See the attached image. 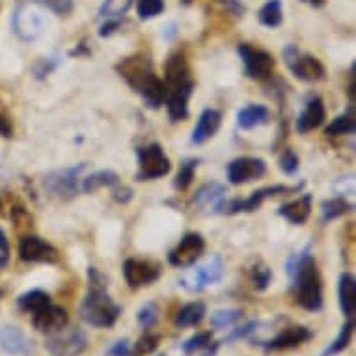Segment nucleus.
Here are the masks:
<instances>
[{"label":"nucleus","instance_id":"obj_1","mask_svg":"<svg viewBox=\"0 0 356 356\" xmlns=\"http://www.w3.org/2000/svg\"><path fill=\"white\" fill-rule=\"evenodd\" d=\"M286 269L291 278L295 302L308 312H319L323 308V284L317 263L312 256V246L293 254L287 259Z\"/></svg>","mask_w":356,"mask_h":356},{"label":"nucleus","instance_id":"obj_34","mask_svg":"<svg viewBox=\"0 0 356 356\" xmlns=\"http://www.w3.org/2000/svg\"><path fill=\"white\" fill-rule=\"evenodd\" d=\"M198 159H187V161H183L181 168L177 172L174 179V187L175 191H187L194 181V174H196V168H198Z\"/></svg>","mask_w":356,"mask_h":356},{"label":"nucleus","instance_id":"obj_35","mask_svg":"<svg viewBox=\"0 0 356 356\" xmlns=\"http://www.w3.org/2000/svg\"><path fill=\"white\" fill-rule=\"evenodd\" d=\"M179 286L188 293H202L207 287L204 282V276L200 273V267H193V265H191V269H187L181 275Z\"/></svg>","mask_w":356,"mask_h":356},{"label":"nucleus","instance_id":"obj_47","mask_svg":"<svg viewBox=\"0 0 356 356\" xmlns=\"http://www.w3.org/2000/svg\"><path fill=\"white\" fill-rule=\"evenodd\" d=\"M40 4H43L49 10H53L58 15H65L73 10V0H38Z\"/></svg>","mask_w":356,"mask_h":356},{"label":"nucleus","instance_id":"obj_43","mask_svg":"<svg viewBox=\"0 0 356 356\" xmlns=\"http://www.w3.org/2000/svg\"><path fill=\"white\" fill-rule=\"evenodd\" d=\"M159 343H161V336H159V334L146 332L140 339H138V341H136L135 349L133 350H135L138 356L152 355V353H155V350H157Z\"/></svg>","mask_w":356,"mask_h":356},{"label":"nucleus","instance_id":"obj_10","mask_svg":"<svg viewBox=\"0 0 356 356\" xmlns=\"http://www.w3.org/2000/svg\"><path fill=\"white\" fill-rule=\"evenodd\" d=\"M239 56L245 64V73L250 79H256V81H261V79H267V76L273 73L275 70V58L273 54H269L267 51H261V49L250 47V45H239Z\"/></svg>","mask_w":356,"mask_h":356},{"label":"nucleus","instance_id":"obj_29","mask_svg":"<svg viewBox=\"0 0 356 356\" xmlns=\"http://www.w3.org/2000/svg\"><path fill=\"white\" fill-rule=\"evenodd\" d=\"M47 304H51V297H49V293L41 291V289L26 291L17 298L19 309L24 312V314H35L41 308H45Z\"/></svg>","mask_w":356,"mask_h":356},{"label":"nucleus","instance_id":"obj_14","mask_svg":"<svg viewBox=\"0 0 356 356\" xmlns=\"http://www.w3.org/2000/svg\"><path fill=\"white\" fill-rule=\"evenodd\" d=\"M267 172V164L259 157H239L228 166V179L232 185H243L259 179Z\"/></svg>","mask_w":356,"mask_h":356},{"label":"nucleus","instance_id":"obj_32","mask_svg":"<svg viewBox=\"0 0 356 356\" xmlns=\"http://www.w3.org/2000/svg\"><path fill=\"white\" fill-rule=\"evenodd\" d=\"M200 273L204 276L205 286H213V284H218L224 278V275H226V265H224L220 257L215 256L211 257L209 261H205L204 265H200Z\"/></svg>","mask_w":356,"mask_h":356},{"label":"nucleus","instance_id":"obj_33","mask_svg":"<svg viewBox=\"0 0 356 356\" xmlns=\"http://www.w3.org/2000/svg\"><path fill=\"white\" fill-rule=\"evenodd\" d=\"M349 211H353V205H350L345 198H330L325 200L321 204V215L325 222H330L334 220V218H339V216L347 215Z\"/></svg>","mask_w":356,"mask_h":356},{"label":"nucleus","instance_id":"obj_30","mask_svg":"<svg viewBox=\"0 0 356 356\" xmlns=\"http://www.w3.org/2000/svg\"><path fill=\"white\" fill-rule=\"evenodd\" d=\"M257 19L263 26H269V29H276L280 26L282 21H284V10H282L280 0H269L265 2L257 13Z\"/></svg>","mask_w":356,"mask_h":356},{"label":"nucleus","instance_id":"obj_38","mask_svg":"<svg viewBox=\"0 0 356 356\" xmlns=\"http://www.w3.org/2000/svg\"><path fill=\"white\" fill-rule=\"evenodd\" d=\"M159 316H161V309H159V304L157 302H146L140 308V312H138V316H136V319H138V325H140L142 328H146V330H149V328H153V327H155V325H157Z\"/></svg>","mask_w":356,"mask_h":356},{"label":"nucleus","instance_id":"obj_42","mask_svg":"<svg viewBox=\"0 0 356 356\" xmlns=\"http://www.w3.org/2000/svg\"><path fill=\"white\" fill-rule=\"evenodd\" d=\"M250 280L252 286L256 287L257 291H265V289L269 287L270 280H273V270L259 263V265H256V267L252 269Z\"/></svg>","mask_w":356,"mask_h":356},{"label":"nucleus","instance_id":"obj_31","mask_svg":"<svg viewBox=\"0 0 356 356\" xmlns=\"http://www.w3.org/2000/svg\"><path fill=\"white\" fill-rule=\"evenodd\" d=\"M353 332H355V319H347L343 327H341V330H339V334L336 336V339L328 345L327 349L323 350L321 356H334L339 355V353H343V350L349 347Z\"/></svg>","mask_w":356,"mask_h":356},{"label":"nucleus","instance_id":"obj_9","mask_svg":"<svg viewBox=\"0 0 356 356\" xmlns=\"http://www.w3.org/2000/svg\"><path fill=\"white\" fill-rule=\"evenodd\" d=\"M302 185L298 187H286V185H273V187H265L259 188L256 193H252L246 200H232V202H226L222 213H228V215H237V213H252L261 207V204L267 198H273V196H278V194H286V193H295Z\"/></svg>","mask_w":356,"mask_h":356},{"label":"nucleus","instance_id":"obj_4","mask_svg":"<svg viewBox=\"0 0 356 356\" xmlns=\"http://www.w3.org/2000/svg\"><path fill=\"white\" fill-rule=\"evenodd\" d=\"M86 168L88 164H76V166H71V168L51 172L43 179L45 191L56 200L75 198L79 191H81V174Z\"/></svg>","mask_w":356,"mask_h":356},{"label":"nucleus","instance_id":"obj_41","mask_svg":"<svg viewBox=\"0 0 356 356\" xmlns=\"http://www.w3.org/2000/svg\"><path fill=\"white\" fill-rule=\"evenodd\" d=\"M136 10H138V17L142 21H147L164 12V0H138Z\"/></svg>","mask_w":356,"mask_h":356},{"label":"nucleus","instance_id":"obj_19","mask_svg":"<svg viewBox=\"0 0 356 356\" xmlns=\"http://www.w3.org/2000/svg\"><path fill=\"white\" fill-rule=\"evenodd\" d=\"M194 82L188 81L183 86L175 88L166 92V105H168V114L172 122H185L188 118V99L193 95Z\"/></svg>","mask_w":356,"mask_h":356},{"label":"nucleus","instance_id":"obj_28","mask_svg":"<svg viewBox=\"0 0 356 356\" xmlns=\"http://www.w3.org/2000/svg\"><path fill=\"white\" fill-rule=\"evenodd\" d=\"M270 112L263 105H248L237 114V122L243 129H254L269 122Z\"/></svg>","mask_w":356,"mask_h":356},{"label":"nucleus","instance_id":"obj_12","mask_svg":"<svg viewBox=\"0 0 356 356\" xmlns=\"http://www.w3.org/2000/svg\"><path fill=\"white\" fill-rule=\"evenodd\" d=\"M19 257L26 263H56L60 259V254L45 239H41L38 235H26L19 245Z\"/></svg>","mask_w":356,"mask_h":356},{"label":"nucleus","instance_id":"obj_46","mask_svg":"<svg viewBox=\"0 0 356 356\" xmlns=\"http://www.w3.org/2000/svg\"><path fill=\"white\" fill-rule=\"evenodd\" d=\"M105 356H138V355H136L135 350L131 349L129 339H118L116 343H112L111 347H108Z\"/></svg>","mask_w":356,"mask_h":356},{"label":"nucleus","instance_id":"obj_25","mask_svg":"<svg viewBox=\"0 0 356 356\" xmlns=\"http://www.w3.org/2000/svg\"><path fill=\"white\" fill-rule=\"evenodd\" d=\"M0 216H6L15 226H26L30 222V215L26 207L21 204V200L15 198L13 194L6 193L0 198Z\"/></svg>","mask_w":356,"mask_h":356},{"label":"nucleus","instance_id":"obj_2","mask_svg":"<svg viewBox=\"0 0 356 356\" xmlns=\"http://www.w3.org/2000/svg\"><path fill=\"white\" fill-rule=\"evenodd\" d=\"M118 73L127 81V84L135 92L142 95L149 108H159L166 99V88L164 82L153 73L152 60L146 54H135L129 56L118 64Z\"/></svg>","mask_w":356,"mask_h":356},{"label":"nucleus","instance_id":"obj_45","mask_svg":"<svg viewBox=\"0 0 356 356\" xmlns=\"http://www.w3.org/2000/svg\"><path fill=\"white\" fill-rule=\"evenodd\" d=\"M298 157L295 155V152L293 149H289V147H286V152L282 153V159H280V168L282 172H286L287 175L295 174L298 170Z\"/></svg>","mask_w":356,"mask_h":356},{"label":"nucleus","instance_id":"obj_18","mask_svg":"<svg viewBox=\"0 0 356 356\" xmlns=\"http://www.w3.org/2000/svg\"><path fill=\"white\" fill-rule=\"evenodd\" d=\"M314 338L312 330L306 327H289L284 328L278 336L263 343V349L267 353H278V350H286V349H295L298 345L306 343L309 339Z\"/></svg>","mask_w":356,"mask_h":356},{"label":"nucleus","instance_id":"obj_26","mask_svg":"<svg viewBox=\"0 0 356 356\" xmlns=\"http://www.w3.org/2000/svg\"><path fill=\"white\" fill-rule=\"evenodd\" d=\"M205 314H207V308H205V304L202 302V300L188 302L177 312V316H175L174 319V325L177 328L196 327V325L204 319Z\"/></svg>","mask_w":356,"mask_h":356},{"label":"nucleus","instance_id":"obj_55","mask_svg":"<svg viewBox=\"0 0 356 356\" xmlns=\"http://www.w3.org/2000/svg\"><path fill=\"white\" fill-rule=\"evenodd\" d=\"M161 356H166V355H161Z\"/></svg>","mask_w":356,"mask_h":356},{"label":"nucleus","instance_id":"obj_54","mask_svg":"<svg viewBox=\"0 0 356 356\" xmlns=\"http://www.w3.org/2000/svg\"><path fill=\"white\" fill-rule=\"evenodd\" d=\"M302 2H306V4H309V6L314 8H321L323 4H325V0H302Z\"/></svg>","mask_w":356,"mask_h":356},{"label":"nucleus","instance_id":"obj_27","mask_svg":"<svg viewBox=\"0 0 356 356\" xmlns=\"http://www.w3.org/2000/svg\"><path fill=\"white\" fill-rule=\"evenodd\" d=\"M120 183V177H118L116 172L112 170H101V172H95V174L88 175L81 181V191L86 194H94L95 191H99L103 187H116Z\"/></svg>","mask_w":356,"mask_h":356},{"label":"nucleus","instance_id":"obj_50","mask_svg":"<svg viewBox=\"0 0 356 356\" xmlns=\"http://www.w3.org/2000/svg\"><path fill=\"white\" fill-rule=\"evenodd\" d=\"M88 278H90V287H94V289H106V286H108V278L101 275L95 267L88 269Z\"/></svg>","mask_w":356,"mask_h":356},{"label":"nucleus","instance_id":"obj_7","mask_svg":"<svg viewBox=\"0 0 356 356\" xmlns=\"http://www.w3.org/2000/svg\"><path fill=\"white\" fill-rule=\"evenodd\" d=\"M284 56L287 60L289 70L293 71V75L300 79L304 82H319L325 79V65L316 58V56H309V54H300L295 45L284 51Z\"/></svg>","mask_w":356,"mask_h":356},{"label":"nucleus","instance_id":"obj_21","mask_svg":"<svg viewBox=\"0 0 356 356\" xmlns=\"http://www.w3.org/2000/svg\"><path fill=\"white\" fill-rule=\"evenodd\" d=\"M325 118H327V111H325V103H323L321 97H317V95L309 97L302 114L297 120V133L306 135L309 131H314L319 125H323Z\"/></svg>","mask_w":356,"mask_h":356},{"label":"nucleus","instance_id":"obj_24","mask_svg":"<svg viewBox=\"0 0 356 356\" xmlns=\"http://www.w3.org/2000/svg\"><path fill=\"white\" fill-rule=\"evenodd\" d=\"M309 213H312V196L309 194H304L298 200H293L278 209V215L284 216L286 220H289L295 226H302L304 222L309 218Z\"/></svg>","mask_w":356,"mask_h":356},{"label":"nucleus","instance_id":"obj_49","mask_svg":"<svg viewBox=\"0 0 356 356\" xmlns=\"http://www.w3.org/2000/svg\"><path fill=\"white\" fill-rule=\"evenodd\" d=\"M12 256V248H10V241H8L4 229L0 228V269H6Z\"/></svg>","mask_w":356,"mask_h":356},{"label":"nucleus","instance_id":"obj_6","mask_svg":"<svg viewBox=\"0 0 356 356\" xmlns=\"http://www.w3.org/2000/svg\"><path fill=\"white\" fill-rule=\"evenodd\" d=\"M136 155H138V164H140V170L136 174L138 181H152V179L164 177L172 168V163L166 157L161 144H147L144 147H138Z\"/></svg>","mask_w":356,"mask_h":356},{"label":"nucleus","instance_id":"obj_23","mask_svg":"<svg viewBox=\"0 0 356 356\" xmlns=\"http://www.w3.org/2000/svg\"><path fill=\"white\" fill-rule=\"evenodd\" d=\"M339 308L347 319H355L356 312V278L350 273H343L339 276L338 286Z\"/></svg>","mask_w":356,"mask_h":356},{"label":"nucleus","instance_id":"obj_17","mask_svg":"<svg viewBox=\"0 0 356 356\" xmlns=\"http://www.w3.org/2000/svg\"><path fill=\"white\" fill-rule=\"evenodd\" d=\"M226 187L220 183H207L194 196V205L205 215L222 213L226 205Z\"/></svg>","mask_w":356,"mask_h":356},{"label":"nucleus","instance_id":"obj_20","mask_svg":"<svg viewBox=\"0 0 356 356\" xmlns=\"http://www.w3.org/2000/svg\"><path fill=\"white\" fill-rule=\"evenodd\" d=\"M164 79H166V82H164L166 92L183 86L185 82L191 81V76H188L187 58H185V54H183L181 51L172 53L168 56V60L164 62Z\"/></svg>","mask_w":356,"mask_h":356},{"label":"nucleus","instance_id":"obj_44","mask_svg":"<svg viewBox=\"0 0 356 356\" xmlns=\"http://www.w3.org/2000/svg\"><path fill=\"white\" fill-rule=\"evenodd\" d=\"M0 136L2 138H12L13 136V120L2 101H0Z\"/></svg>","mask_w":356,"mask_h":356},{"label":"nucleus","instance_id":"obj_52","mask_svg":"<svg viewBox=\"0 0 356 356\" xmlns=\"http://www.w3.org/2000/svg\"><path fill=\"white\" fill-rule=\"evenodd\" d=\"M120 29V19H106V23L101 26L99 35L101 38H106V35H112L116 30Z\"/></svg>","mask_w":356,"mask_h":356},{"label":"nucleus","instance_id":"obj_8","mask_svg":"<svg viewBox=\"0 0 356 356\" xmlns=\"http://www.w3.org/2000/svg\"><path fill=\"white\" fill-rule=\"evenodd\" d=\"M45 347L53 356H81L88 347V336L81 328H73L65 334L60 330L49 336Z\"/></svg>","mask_w":356,"mask_h":356},{"label":"nucleus","instance_id":"obj_39","mask_svg":"<svg viewBox=\"0 0 356 356\" xmlns=\"http://www.w3.org/2000/svg\"><path fill=\"white\" fill-rule=\"evenodd\" d=\"M241 309H218L211 316V327L213 328H228L241 319Z\"/></svg>","mask_w":356,"mask_h":356},{"label":"nucleus","instance_id":"obj_40","mask_svg":"<svg viewBox=\"0 0 356 356\" xmlns=\"http://www.w3.org/2000/svg\"><path fill=\"white\" fill-rule=\"evenodd\" d=\"M213 341V334L211 332H198L194 334L193 338H188L185 343L181 345L183 353L187 356L191 355H196V353H200V350H204L207 345Z\"/></svg>","mask_w":356,"mask_h":356},{"label":"nucleus","instance_id":"obj_16","mask_svg":"<svg viewBox=\"0 0 356 356\" xmlns=\"http://www.w3.org/2000/svg\"><path fill=\"white\" fill-rule=\"evenodd\" d=\"M0 349L15 356H30L34 353V341L19 327H0Z\"/></svg>","mask_w":356,"mask_h":356},{"label":"nucleus","instance_id":"obj_53","mask_svg":"<svg viewBox=\"0 0 356 356\" xmlns=\"http://www.w3.org/2000/svg\"><path fill=\"white\" fill-rule=\"evenodd\" d=\"M56 65H58V64H53L51 60H47V62L43 60V62H40V65H35V70H34L35 76H38V79H43V76H47L49 73H51V71L56 67Z\"/></svg>","mask_w":356,"mask_h":356},{"label":"nucleus","instance_id":"obj_5","mask_svg":"<svg viewBox=\"0 0 356 356\" xmlns=\"http://www.w3.org/2000/svg\"><path fill=\"white\" fill-rule=\"evenodd\" d=\"M13 32L23 41H35L47 30V19L35 4H21L13 12Z\"/></svg>","mask_w":356,"mask_h":356},{"label":"nucleus","instance_id":"obj_13","mask_svg":"<svg viewBox=\"0 0 356 356\" xmlns=\"http://www.w3.org/2000/svg\"><path fill=\"white\" fill-rule=\"evenodd\" d=\"M205 250V241L200 234H187L181 239V243L175 246L174 250L170 252V265L185 269L191 267L194 263L198 261L200 256Z\"/></svg>","mask_w":356,"mask_h":356},{"label":"nucleus","instance_id":"obj_3","mask_svg":"<svg viewBox=\"0 0 356 356\" xmlns=\"http://www.w3.org/2000/svg\"><path fill=\"white\" fill-rule=\"evenodd\" d=\"M122 316V306L116 304L106 289L90 287L86 298L81 304L82 321L95 328H111Z\"/></svg>","mask_w":356,"mask_h":356},{"label":"nucleus","instance_id":"obj_15","mask_svg":"<svg viewBox=\"0 0 356 356\" xmlns=\"http://www.w3.org/2000/svg\"><path fill=\"white\" fill-rule=\"evenodd\" d=\"M67 321H70V316H67L65 308L56 306V304H47L45 308L35 312L34 317H32L35 330L41 334H49V336L64 330L67 327Z\"/></svg>","mask_w":356,"mask_h":356},{"label":"nucleus","instance_id":"obj_37","mask_svg":"<svg viewBox=\"0 0 356 356\" xmlns=\"http://www.w3.org/2000/svg\"><path fill=\"white\" fill-rule=\"evenodd\" d=\"M355 116L353 114H343L332 120V123L327 127V136H343V135H353L355 133Z\"/></svg>","mask_w":356,"mask_h":356},{"label":"nucleus","instance_id":"obj_11","mask_svg":"<svg viewBox=\"0 0 356 356\" xmlns=\"http://www.w3.org/2000/svg\"><path fill=\"white\" fill-rule=\"evenodd\" d=\"M123 276H125V282L131 289H140V287L152 286L153 282L159 280L161 267L155 261L131 257L123 265Z\"/></svg>","mask_w":356,"mask_h":356},{"label":"nucleus","instance_id":"obj_22","mask_svg":"<svg viewBox=\"0 0 356 356\" xmlns=\"http://www.w3.org/2000/svg\"><path fill=\"white\" fill-rule=\"evenodd\" d=\"M222 114L215 108H205L200 114V120L196 123L193 133V144H205V142L216 135V131L220 129Z\"/></svg>","mask_w":356,"mask_h":356},{"label":"nucleus","instance_id":"obj_36","mask_svg":"<svg viewBox=\"0 0 356 356\" xmlns=\"http://www.w3.org/2000/svg\"><path fill=\"white\" fill-rule=\"evenodd\" d=\"M135 0H105L99 10V17L103 19H120L129 12Z\"/></svg>","mask_w":356,"mask_h":356},{"label":"nucleus","instance_id":"obj_51","mask_svg":"<svg viewBox=\"0 0 356 356\" xmlns=\"http://www.w3.org/2000/svg\"><path fill=\"white\" fill-rule=\"evenodd\" d=\"M131 198H133V191L129 187H123V185L120 187V183H118L116 188H114V200L120 204H127Z\"/></svg>","mask_w":356,"mask_h":356},{"label":"nucleus","instance_id":"obj_48","mask_svg":"<svg viewBox=\"0 0 356 356\" xmlns=\"http://www.w3.org/2000/svg\"><path fill=\"white\" fill-rule=\"evenodd\" d=\"M256 328H257V321L246 323V325H243V327L235 328L234 332L229 334L228 338H224V339H222L220 343H229V341H235V339H243V338H246V336H250L252 332H256Z\"/></svg>","mask_w":356,"mask_h":356}]
</instances>
